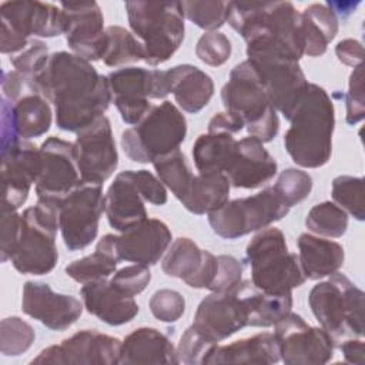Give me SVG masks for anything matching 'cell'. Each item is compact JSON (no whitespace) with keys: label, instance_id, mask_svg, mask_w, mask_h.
Wrapping results in <instances>:
<instances>
[{"label":"cell","instance_id":"25","mask_svg":"<svg viewBox=\"0 0 365 365\" xmlns=\"http://www.w3.org/2000/svg\"><path fill=\"white\" fill-rule=\"evenodd\" d=\"M278 164L257 137L237 140L235 148L224 170L231 187L254 190L265 185L277 175Z\"/></svg>","mask_w":365,"mask_h":365},{"label":"cell","instance_id":"51","mask_svg":"<svg viewBox=\"0 0 365 365\" xmlns=\"http://www.w3.org/2000/svg\"><path fill=\"white\" fill-rule=\"evenodd\" d=\"M218 267H217V274L208 287L211 292H218V291H230L234 287H237L242 281V274H244V264L242 261L237 259L232 255H218L217 257Z\"/></svg>","mask_w":365,"mask_h":365},{"label":"cell","instance_id":"40","mask_svg":"<svg viewBox=\"0 0 365 365\" xmlns=\"http://www.w3.org/2000/svg\"><path fill=\"white\" fill-rule=\"evenodd\" d=\"M180 3L184 19L205 31H218L227 23L230 1L190 0Z\"/></svg>","mask_w":365,"mask_h":365},{"label":"cell","instance_id":"37","mask_svg":"<svg viewBox=\"0 0 365 365\" xmlns=\"http://www.w3.org/2000/svg\"><path fill=\"white\" fill-rule=\"evenodd\" d=\"M107 46L103 56V61L108 67H127L144 61V47L141 41L127 29L121 26H108Z\"/></svg>","mask_w":365,"mask_h":365},{"label":"cell","instance_id":"29","mask_svg":"<svg viewBox=\"0 0 365 365\" xmlns=\"http://www.w3.org/2000/svg\"><path fill=\"white\" fill-rule=\"evenodd\" d=\"M281 361L279 346L272 332L237 339L227 345H214L202 361L210 364H277Z\"/></svg>","mask_w":365,"mask_h":365},{"label":"cell","instance_id":"23","mask_svg":"<svg viewBox=\"0 0 365 365\" xmlns=\"http://www.w3.org/2000/svg\"><path fill=\"white\" fill-rule=\"evenodd\" d=\"M111 101L125 124H137L153 107L154 68L121 67L108 76Z\"/></svg>","mask_w":365,"mask_h":365},{"label":"cell","instance_id":"30","mask_svg":"<svg viewBox=\"0 0 365 365\" xmlns=\"http://www.w3.org/2000/svg\"><path fill=\"white\" fill-rule=\"evenodd\" d=\"M120 364H180L171 339L151 327H140L121 341Z\"/></svg>","mask_w":365,"mask_h":365},{"label":"cell","instance_id":"52","mask_svg":"<svg viewBox=\"0 0 365 365\" xmlns=\"http://www.w3.org/2000/svg\"><path fill=\"white\" fill-rule=\"evenodd\" d=\"M21 225V214H19L17 211H1V262H7L9 259H11L20 241Z\"/></svg>","mask_w":365,"mask_h":365},{"label":"cell","instance_id":"50","mask_svg":"<svg viewBox=\"0 0 365 365\" xmlns=\"http://www.w3.org/2000/svg\"><path fill=\"white\" fill-rule=\"evenodd\" d=\"M151 281V271L147 265L133 264L115 271L111 277L113 285L128 297L141 294Z\"/></svg>","mask_w":365,"mask_h":365},{"label":"cell","instance_id":"19","mask_svg":"<svg viewBox=\"0 0 365 365\" xmlns=\"http://www.w3.org/2000/svg\"><path fill=\"white\" fill-rule=\"evenodd\" d=\"M43 168L40 147L20 140L1 153V180L4 197L1 211H17L27 201L31 185L37 182Z\"/></svg>","mask_w":365,"mask_h":365},{"label":"cell","instance_id":"55","mask_svg":"<svg viewBox=\"0 0 365 365\" xmlns=\"http://www.w3.org/2000/svg\"><path fill=\"white\" fill-rule=\"evenodd\" d=\"M0 137H1V153L9 150L11 145H14L17 141H20V137L17 135L16 127L13 124L11 118V107L7 100L1 97V127H0Z\"/></svg>","mask_w":365,"mask_h":365},{"label":"cell","instance_id":"36","mask_svg":"<svg viewBox=\"0 0 365 365\" xmlns=\"http://www.w3.org/2000/svg\"><path fill=\"white\" fill-rule=\"evenodd\" d=\"M237 140L228 133H204L192 144V160L198 173H224Z\"/></svg>","mask_w":365,"mask_h":365},{"label":"cell","instance_id":"24","mask_svg":"<svg viewBox=\"0 0 365 365\" xmlns=\"http://www.w3.org/2000/svg\"><path fill=\"white\" fill-rule=\"evenodd\" d=\"M217 257L200 248L198 244L188 237L175 238L161 261V268L165 275L182 279L194 289H208L217 274Z\"/></svg>","mask_w":365,"mask_h":365},{"label":"cell","instance_id":"12","mask_svg":"<svg viewBox=\"0 0 365 365\" xmlns=\"http://www.w3.org/2000/svg\"><path fill=\"white\" fill-rule=\"evenodd\" d=\"M103 212L104 194L98 184L83 182L60 201V231L68 251H81L96 240Z\"/></svg>","mask_w":365,"mask_h":365},{"label":"cell","instance_id":"6","mask_svg":"<svg viewBox=\"0 0 365 365\" xmlns=\"http://www.w3.org/2000/svg\"><path fill=\"white\" fill-rule=\"evenodd\" d=\"M131 33L144 47V63L160 66L180 48L184 34V13L180 1H125Z\"/></svg>","mask_w":365,"mask_h":365},{"label":"cell","instance_id":"49","mask_svg":"<svg viewBox=\"0 0 365 365\" xmlns=\"http://www.w3.org/2000/svg\"><path fill=\"white\" fill-rule=\"evenodd\" d=\"M345 121L349 125L361 123L365 117V97H364V66L352 70L345 93Z\"/></svg>","mask_w":365,"mask_h":365},{"label":"cell","instance_id":"31","mask_svg":"<svg viewBox=\"0 0 365 365\" xmlns=\"http://www.w3.org/2000/svg\"><path fill=\"white\" fill-rule=\"evenodd\" d=\"M298 258L307 279H321L338 272L345 261L344 247L325 237L302 232L297 241Z\"/></svg>","mask_w":365,"mask_h":365},{"label":"cell","instance_id":"4","mask_svg":"<svg viewBox=\"0 0 365 365\" xmlns=\"http://www.w3.org/2000/svg\"><path fill=\"white\" fill-rule=\"evenodd\" d=\"M364 291L341 272L311 288V311L335 346L345 339L364 336Z\"/></svg>","mask_w":365,"mask_h":365},{"label":"cell","instance_id":"1","mask_svg":"<svg viewBox=\"0 0 365 365\" xmlns=\"http://www.w3.org/2000/svg\"><path fill=\"white\" fill-rule=\"evenodd\" d=\"M33 80L43 97L53 104L56 124L63 131L78 133L91 125L111 103L107 76L74 53H51L44 70Z\"/></svg>","mask_w":365,"mask_h":365},{"label":"cell","instance_id":"8","mask_svg":"<svg viewBox=\"0 0 365 365\" xmlns=\"http://www.w3.org/2000/svg\"><path fill=\"white\" fill-rule=\"evenodd\" d=\"M60 201L37 198L21 212V235L11 257L13 267L24 275H46L58 261L56 235L60 230Z\"/></svg>","mask_w":365,"mask_h":365},{"label":"cell","instance_id":"41","mask_svg":"<svg viewBox=\"0 0 365 365\" xmlns=\"http://www.w3.org/2000/svg\"><path fill=\"white\" fill-rule=\"evenodd\" d=\"M332 200L346 214L358 221L365 218L364 178L354 175H338L332 180Z\"/></svg>","mask_w":365,"mask_h":365},{"label":"cell","instance_id":"22","mask_svg":"<svg viewBox=\"0 0 365 365\" xmlns=\"http://www.w3.org/2000/svg\"><path fill=\"white\" fill-rule=\"evenodd\" d=\"M192 325L212 344L248 327L247 309L234 289L208 294L197 307Z\"/></svg>","mask_w":365,"mask_h":365},{"label":"cell","instance_id":"10","mask_svg":"<svg viewBox=\"0 0 365 365\" xmlns=\"http://www.w3.org/2000/svg\"><path fill=\"white\" fill-rule=\"evenodd\" d=\"M0 51L17 54L31 38L66 34L67 16L60 6L20 0L0 4Z\"/></svg>","mask_w":365,"mask_h":365},{"label":"cell","instance_id":"18","mask_svg":"<svg viewBox=\"0 0 365 365\" xmlns=\"http://www.w3.org/2000/svg\"><path fill=\"white\" fill-rule=\"evenodd\" d=\"M40 154L43 168L34 185L37 198L61 201L83 184L77 168L74 143L51 135L41 143Z\"/></svg>","mask_w":365,"mask_h":365},{"label":"cell","instance_id":"54","mask_svg":"<svg viewBox=\"0 0 365 365\" xmlns=\"http://www.w3.org/2000/svg\"><path fill=\"white\" fill-rule=\"evenodd\" d=\"M335 54L342 64L355 68L362 64L364 46L355 38H344L335 46Z\"/></svg>","mask_w":365,"mask_h":365},{"label":"cell","instance_id":"33","mask_svg":"<svg viewBox=\"0 0 365 365\" xmlns=\"http://www.w3.org/2000/svg\"><path fill=\"white\" fill-rule=\"evenodd\" d=\"M11 118L20 140H30L46 134L53 123L50 103L38 88H31L10 103Z\"/></svg>","mask_w":365,"mask_h":365},{"label":"cell","instance_id":"21","mask_svg":"<svg viewBox=\"0 0 365 365\" xmlns=\"http://www.w3.org/2000/svg\"><path fill=\"white\" fill-rule=\"evenodd\" d=\"M83 301L54 292L46 282L27 281L21 291V311L53 331L70 328L81 317Z\"/></svg>","mask_w":365,"mask_h":365},{"label":"cell","instance_id":"3","mask_svg":"<svg viewBox=\"0 0 365 365\" xmlns=\"http://www.w3.org/2000/svg\"><path fill=\"white\" fill-rule=\"evenodd\" d=\"M284 147L302 168H319L331 160L335 107L324 87L309 83L304 98L289 118Z\"/></svg>","mask_w":365,"mask_h":365},{"label":"cell","instance_id":"38","mask_svg":"<svg viewBox=\"0 0 365 365\" xmlns=\"http://www.w3.org/2000/svg\"><path fill=\"white\" fill-rule=\"evenodd\" d=\"M153 165L160 181L174 194L178 201H181L194 178L185 154L178 148L158 157Z\"/></svg>","mask_w":365,"mask_h":365},{"label":"cell","instance_id":"5","mask_svg":"<svg viewBox=\"0 0 365 365\" xmlns=\"http://www.w3.org/2000/svg\"><path fill=\"white\" fill-rule=\"evenodd\" d=\"M221 100L227 113L240 118L248 135L262 143L272 141L279 131V118L272 107L262 80L247 58L230 71L221 88Z\"/></svg>","mask_w":365,"mask_h":365},{"label":"cell","instance_id":"47","mask_svg":"<svg viewBox=\"0 0 365 365\" xmlns=\"http://www.w3.org/2000/svg\"><path fill=\"white\" fill-rule=\"evenodd\" d=\"M50 58L47 44L40 38H31L26 48L10 56V63L16 71L34 77L44 70Z\"/></svg>","mask_w":365,"mask_h":365},{"label":"cell","instance_id":"15","mask_svg":"<svg viewBox=\"0 0 365 365\" xmlns=\"http://www.w3.org/2000/svg\"><path fill=\"white\" fill-rule=\"evenodd\" d=\"M121 341L97 329H81L38 352L30 364L113 365L120 364Z\"/></svg>","mask_w":365,"mask_h":365},{"label":"cell","instance_id":"53","mask_svg":"<svg viewBox=\"0 0 365 365\" xmlns=\"http://www.w3.org/2000/svg\"><path fill=\"white\" fill-rule=\"evenodd\" d=\"M131 175L145 202H150L155 207L167 204V188L157 175L148 170H131Z\"/></svg>","mask_w":365,"mask_h":365},{"label":"cell","instance_id":"28","mask_svg":"<svg viewBox=\"0 0 365 365\" xmlns=\"http://www.w3.org/2000/svg\"><path fill=\"white\" fill-rule=\"evenodd\" d=\"M164 81L178 107L190 114L201 111L214 96L212 78L192 64H177L164 70Z\"/></svg>","mask_w":365,"mask_h":365},{"label":"cell","instance_id":"11","mask_svg":"<svg viewBox=\"0 0 365 365\" xmlns=\"http://www.w3.org/2000/svg\"><path fill=\"white\" fill-rule=\"evenodd\" d=\"M289 210L271 185L254 195L228 200L207 215L214 234L225 240H237L282 220Z\"/></svg>","mask_w":365,"mask_h":365},{"label":"cell","instance_id":"57","mask_svg":"<svg viewBox=\"0 0 365 365\" xmlns=\"http://www.w3.org/2000/svg\"><path fill=\"white\" fill-rule=\"evenodd\" d=\"M339 351L342 352L344 361L346 364H355V365H364L365 356H364V341L362 338H349L336 345Z\"/></svg>","mask_w":365,"mask_h":365},{"label":"cell","instance_id":"46","mask_svg":"<svg viewBox=\"0 0 365 365\" xmlns=\"http://www.w3.org/2000/svg\"><path fill=\"white\" fill-rule=\"evenodd\" d=\"M148 308L153 317L160 322L174 324L185 312V299L178 291L163 288L151 295Z\"/></svg>","mask_w":365,"mask_h":365},{"label":"cell","instance_id":"56","mask_svg":"<svg viewBox=\"0 0 365 365\" xmlns=\"http://www.w3.org/2000/svg\"><path fill=\"white\" fill-rule=\"evenodd\" d=\"M244 128V124L240 118L235 115L222 111L212 115V118L208 121L207 131L208 133H228V134H237Z\"/></svg>","mask_w":365,"mask_h":365},{"label":"cell","instance_id":"34","mask_svg":"<svg viewBox=\"0 0 365 365\" xmlns=\"http://www.w3.org/2000/svg\"><path fill=\"white\" fill-rule=\"evenodd\" d=\"M304 33V56L319 57L338 34L336 14L327 3H312L301 11Z\"/></svg>","mask_w":365,"mask_h":365},{"label":"cell","instance_id":"14","mask_svg":"<svg viewBox=\"0 0 365 365\" xmlns=\"http://www.w3.org/2000/svg\"><path fill=\"white\" fill-rule=\"evenodd\" d=\"M281 361L287 365L327 364L335 349L332 338L321 328L309 325L295 312L287 314L274 325Z\"/></svg>","mask_w":365,"mask_h":365},{"label":"cell","instance_id":"7","mask_svg":"<svg viewBox=\"0 0 365 365\" xmlns=\"http://www.w3.org/2000/svg\"><path fill=\"white\" fill-rule=\"evenodd\" d=\"M245 258L251 282L267 294L287 295L307 281L297 252H291L284 232L277 227L259 230L248 242Z\"/></svg>","mask_w":365,"mask_h":365},{"label":"cell","instance_id":"39","mask_svg":"<svg viewBox=\"0 0 365 365\" xmlns=\"http://www.w3.org/2000/svg\"><path fill=\"white\" fill-rule=\"evenodd\" d=\"M305 227L325 238H339L348 230V214L332 201L315 204L305 217Z\"/></svg>","mask_w":365,"mask_h":365},{"label":"cell","instance_id":"35","mask_svg":"<svg viewBox=\"0 0 365 365\" xmlns=\"http://www.w3.org/2000/svg\"><path fill=\"white\" fill-rule=\"evenodd\" d=\"M230 190L231 184L224 173H198L194 174L191 185L180 202L192 214H210L230 200Z\"/></svg>","mask_w":365,"mask_h":365},{"label":"cell","instance_id":"20","mask_svg":"<svg viewBox=\"0 0 365 365\" xmlns=\"http://www.w3.org/2000/svg\"><path fill=\"white\" fill-rule=\"evenodd\" d=\"M67 16L66 43L68 48L88 60H103L107 46L104 16L97 1H70L58 4Z\"/></svg>","mask_w":365,"mask_h":365},{"label":"cell","instance_id":"13","mask_svg":"<svg viewBox=\"0 0 365 365\" xmlns=\"http://www.w3.org/2000/svg\"><path fill=\"white\" fill-rule=\"evenodd\" d=\"M173 235L168 225L158 218H147L141 224L121 232L106 234L96 245L117 262H134L147 267L155 265L171 244Z\"/></svg>","mask_w":365,"mask_h":365},{"label":"cell","instance_id":"27","mask_svg":"<svg viewBox=\"0 0 365 365\" xmlns=\"http://www.w3.org/2000/svg\"><path fill=\"white\" fill-rule=\"evenodd\" d=\"M80 297L87 312L111 327L133 321L140 311L134 297L118 291L107 278L83 284Z\"/></svg>","mask_w":365,"mask_h":365},{"label":"cell","instance_id":"43","mask_svg":"<svg viewBox=\"0 0 365 365\" xmlns=\"http://www.w3.org/2000/svg\"><path fill=\"white\" fill-rule=\"evenodd\" d=\"M36 339L33 327L20 317H7L0 322V351L4 356H19L30 349Z\"/></svg>","mask_w":365,"mask_h":365},{"label":"cell","instance_id":"42","mask_svg":"<svg viewBox=\"0 0 365 365\" xmlns=\"http://www.w3.org/2000/svg\"><path fill=\"white\" fill-rule=\"evenodd\" d=\"M117 264L118 262L114 258L96 250L93 254L66 265L64 271L71 279L83 285L91 281L108 278L117 271Z\"/></svg>","mask_w":365,"mask_h":365},{"label":"cell","instance_id":"2","mask_svg":"<svg viewBox=\"0 0 365 365\" xmlns=\"http://www.w3.org/2000/svg\"><path fill=\"white\" fill-rule=\"evenodd\" d=\"M227 23L244 38L247 57L299 61L304 56L301 11L289 1H230Z\"/></svg>","mask_w":365,"mask_h":365},{"label":"cell","instance_id":"26","mask_svg":"<svg viewBox=\"0 0 365 365\" xmlns=\"http://www.w3.org/2000/svg\"><path fill=\"white\" fill-rule=\"evenodd\" d=\"M104 214L111 228L124 232L148 218L145 200L137 188L131 170L118 173L104 194Z\"/></svg>","mask_w":365,"mask_h":365},{"label":"cell","instance_id":"16","mask_svg":"<svg viewBox=\"0 0 365 365\" xmlns=\"http://www.w3.org/2000/svg\"><path fill=\"white\" fill-rule=\"evenodd\" d=\"M74 150L77 168L86 184L103 185L117 170L118 153L106 115L77 133Z\"/></svg>","mask_w":365,"mask_h":365},{"label":"cell","instance_id":"45","mask_svg":"<svg viewBox=\"0 0 365 365\" xmlns=\"http://www.w3.org/2000/svg\"><path fill=\"white\" fill-rule=\"evenodd\" d=\"M232 53L230 38L221 31H204L195 44V56L211 67L225 64Z\"/></svg>","mask_w":365,"mask_h":365},{"label":"cell","instance_id":"44","mask_svg":"<svg viewBox=\"0 0 365 365\" xmlns=\"http://www.w3.org/2000/svg\"><path fill=\"white\" fill-rule=\"evenodd\" d=\"M272 188L291 208L308 198L312 191V177L301 168H285L278 174Z\"/></svg>","mask_w":365,"mask_h":365},{"label":"cell","instance_id":"32","mask_svg":"<svg viewBox=\"0 0 365 365\" xmlns=\"http://www.w3.org/2000/svg\"><path fill=\"white\" fill-rule=\"evenodd\" d=\"M241 298L248 317V327H274L281 318L291 312L292 294L274 295L257 288L251 279H242L232 288Z\"/></svg>","mask_w":365,"mask_h":365},{"label":"cell","instance_id":"17","mask_svg":"<svg viewBox=\"0 0 365 365\" xmlns=\"http://www.w3.org/2000/svg\"><path fill=\"white\" fill-rule=\"evenodd\" d=\"M248 60L257 68L272 107L289 121L309 86L299 61L271 56Z\"/></svg>","mask_w":365,"mask_h":365},{"label":"cell","instance_id":"48","mask_svg":"<svg viewBox=\"0 0 365 365\" xmlns=\"http://www.w3.org/2000/svg\"><path fill=\"white\" fill-rule=\"evenodd\" d=\"M217 345L210 342L192 324L184 331L177 345V355L180 362L187 365H202L204 358L210 349Z\"/></svg>","mask_w":365,"mask_h":365},{"label":"cell","instance_id":"9","mask_svg":"<svg viewBox=\"0 0 365 365\" xmlns=\"http://www.w3.org/2000/svg\"><path fill=\"white\" fill-rule=\"evenodd\" d=\"M187 137V120L171 101L153 106L133 127L121 133V148L134 163L148 164L180 148Z\"/></svg>","mask_w":365,"mask_h":365}]
</instances>
